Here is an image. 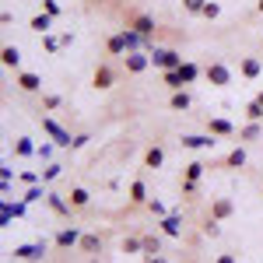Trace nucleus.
Segmentation results:
<instances>
[{
    "mask_svg": "<svg viewBox=\"0 0 263 263\" xmlns=\"http://www.w3.org/2000/svg\"><path fill=\"white\" fill-rule=\"evenodd\" d=\"M246 120H249V123H263V105H260L256 99L246 105Z\"/></svg>",
    "mask_w": 263,
    "mask_h": 263,
    "instance_id": "nucleus-33",
    "label": "nucleus"
},
{
    "mask_svg": "<svg viewBox=\"0 0 263 263\" xmlns=\"http://www.w3.org/2000/svg\"><path fill=\"white\" fill-rule=\"evenodd\" d=\"M203 78H207L211 88H228V84H232V70H228V63L211 60L207 67H203Z\"/></svg>",
    "mask_w": 263,
    "mask_h": 263,
    "instance_id": "nucleus-2",
    "label": "nucleus"
},
{
    "mask_svg": "<svg viewBox=\"0 0 263 263\" xmlns=\"http://www.w3.org/2000/svg\"><path fill=\"white\" fill-rule=\"evenodd\" d=\"M200 232H203V235H211V239H218V235H221V221H214V218H207V221L200 224Z\"/></svg>",
    "mask_w": 263,
    "mask_h": 263,
    "instance_id": "nucleus-35",
    "label": "nucleus"
},
{
    "mask_svg": "<svg viewBox=\"0 0 263 263\" xmlns=\"http://www.w3.org/2000/svg\"><path fill=\"white\" fill-rule=\"evenodd\" d=\"M35 151H39V147L32 144V137H18V141H14V155H18V158H32Z\"/></svg>",
    "mask_w": 263,
    "mask_h": 263,
    "instance_id": "nucleus-27",
    "label": "nucleus"
},
{
    "mask_svg": "<svg viewBox=\"0 0 263 263\" xmlns=\"http://www.w3.org/2000/svg\"><path fill=\"white\" fill-rule=\"evenodd\" d=\"M116 81H120V70H116V67H109V63H99V67H95V74H91V88H95V91H109Z\"/></svg>",
    "mask_w": 263,
    "mask_h": 263,
    "instance_id": "nucleus-3",
    "label": "nucleus"
},
{
    "mask_svg": "<svg viewBox=\"0 0 263 263\" xmlns=\"http://www.w3.org/2000/svg\"><path fill=\"white\" fill-rule=\"evenodd\" d=\"M214 263H239V253H218Z\"/></svg>",
    "mask_w": 263,
    "mask_h": 263,
    "instance_id": "nucleus-44",
    "label": "nucleus"
},
{
    "mask_svg": "<svg viewBox=\"0 0 263 263\" xmlns=\"http://www.w3.org/2000/svg\"><path fill=\"white\" fill-rule=\"evenodd\" d=\"M203 74V67L200 63H193V60H186L179 67V78H182V84H197V78Z\"/></svg>",
    "mask_w": 263,
    "mask_h": 263,
    "instance_id": "nucleus-22",
    "label": "nucleus"
},
{
    "mask_svg": "<svg viewBox=\"0 0 263 263\" xmlns=\"http://www.w3.org/2000/svg\"><path fill=\"white\" fill-rule=\"evenodd\" d=\"M144 263H168V260H165L162 253H158V256H144Z\"/></svg>",
    "mask_w": 263,
    "mask_h": 263,
    "instance_id": "nucleus-47",
    "label": "nucleus"
},
{
    "mask_svg": "<svg viewBox=\"0 0 263 263\" xmlns=\"http://www.w3.org/2000/svg\"><path fill=\"white\" fill-rule=\"evenodd\" d=\"M182 63H186L182 53L172 49V46H155L151 49V67H158V70H179Z\"/></svg>",
    "mask_w": 263,
    "mask_h": 263,
    "instance_id": "nucleus-1",
    "label": "nucleus"
},
{
    "mask_svg": "<svg viewBox=\"0 0 263 263\" xmlns=\"http://www.w3.org/2000/svg\"><path fill=\"white\" fill-rule=\"evenodd\" d=\"M28 28H32V32H39V35H49V28H53V14H46V11L35 14V18L28 21Z\"/></svg>",
    "mask_w": 263,
    "mask_h": 263,
    "instance_id": "nucleus-25",
    "label": "nucleus"
},
{
    "mask_svg": "<svg viewBox=\"0 0 263 263\" xmlns=\"http://www.w3.org/2000/svg\"><path fill=\"white\" fill-rule=\"evenodd\" d=\"M91 141V137H88V134H78V137H74V147H84V144Z\"/></svg>",
    "mask_w": 263,
    "mask_h": 263,
    "instance_id": "nucleus-46",
    "label": "nucleus"
},
{
    "mask_svg": "<svg viewBox=\"0 0 263 263\" xmlns=\"http://www.w3.org/2000/svg\"><path fill=\"white\" fill-rule=\"evenodd\" d=\"M21 200H25V203H39V200H46V190H42V186H32Z\"/></svg>",
    "mask_w": 263,
    "mask_h": 263,
    "instance_id": "nucleus-38",
    "label": "nucleus"
},
{
    "mask_svg": "<svg viewBox=\"0 0 263 263\" xmlns=\"http://www.w3.org/2000/svg\"><path fill=\"white\" fill-rule=\"evenodd\" d=\"M256 102H260V105H263V91H260V95H256Z\"/></svg>",
    "mask_w": 263,
    "mask_h": 263,
    "instance_id": "nucleus-49",
    "label": "nucleus"
},
{
    "mask_svg": "<svg viewBox=\"0 0 263 263\" xmlns=\"http://www.w3.org/2000/svg\"><path fill=\"white\" fill-rule=\"evenodd\" d=\"M120 253L123 256H137V253H144V239L141 235H126L120 242Z\"/></svg>",
    "mask_w": 263,
    "mask_h": 263,
    "instance_id": "nucleus-24",
    "label": "nucleus"
},
{
    "mask_svg": "<svg viewBox=\"0 0 263 263\" xmlns=\"http://www.w3.org/2000/svg\"><path fill=\"white\" fill-rule=\"evenodd\" d=\"M203 7H207V0H182V11L186 14H200Z\"/></svg>",
    "mask_w": 263,
    "mask_h": 263,
    "instance_id": "nucleus-39",
    "label": "nucleus"
},
{
    "mask_svg": "<svg viewBox=\"0 0 263 263\" xmlns=\"http://www.w3.org/2000/svg\"><path fill=\"white\" fill-rule=\"evenodd\" d=\"M60 105H63L60 95H42V109H46V112H57Z\"/></svg>",
    "mask_w": 263,
    "mask_h": 263,
    "instance_id": "nucleus-37",
    "label": "nucleus"
},
{
    "mask_svg": "<svg viewBox=\"0 0 263 263\" xmlns=\"http://www.w3.org/2000/svg\"><path fill=\"white\" fill-rule=\"evenodd\" d=\"M42 11H46V14H53V18H60V14H63V7L57 4V0H42Z\"/></svg>",
    "mask_w": 263,
    "mask_h": 263,
    "instance_id": "nucleus-41",
    "label": "nucleus"
},
{
    "mask_svg": "<svg viewBox=\"0 0 263 263\" xmlns=\"http://www.w3.org/2000/svg\"><path fill=\"white\" fill-rule=\"evenodd\" d=\"M256 11H260V14H263V0H256Z\"/></svg>",
    "mask_w": 263,
    "mask_h": 263,
    "instance_id": "nucleus-48",
    "label": "nucleus"
},
{
    "mask_svg": "<svg viewBox=\"0 0 263 263\" xmlns=\"http://www.w3.org/2000/svg\"><path fill=\"white\" fill-rule=\"evenodd\" d=\"M147 211H151L155 218H165V214H168V211H165V203H162V200H147Z\"/></svg>",
    "mask_w": 263,
    "mask_h": 263,
    "instance_id": "nucleus-42",
    "label": "nucleus"
},
{
    "mask_svg": "<svg viewBox=\"0 0 263 263\" xmlns=\"http://www.w3.org/2000/svg\"><path fill=\"white\" fill-rule=\"evenodd\" d=\"M130 28H134V32H141L144 39H155V32H158V25H155L151 14H134V18H130Z\"/></svg>",
    "mask_w": 263,
    "mask_h": 263,
    "instance_id": "nucleus-15",
    "label": "nucleus"
},
{
    "mask_svg": "<svg viewBox=\"0 0 263 263\" xmlns=\"http://www.w3.org/2000/svg\"><path fill=\"white\" fill-rule=\"evenodd\" d=\"M67 200H70V207H74V211H84V207L91 203V193H88L84 186H74V190L67 193Z\"/></svg>",
    "mask_w": 263,
    "mask_h": 263,
    "instance_id": "nucleus-19",
    "label": "nucleus"
},
{
    "mask_svg": "<svg viewBox=\"0 0 263 263\" xmlns=\"http://www.w3.org/2000/svg\"><path fill=\"white\" fill-rule=\"evenodd\" d=\"M42 49H46V53H60L63 49L60 35H42Z\"/></svg>",
    "mask_w": 263,
    "mask_h": 263,
    "instance_id": "nucleus-34",
    "label": "nucleus"
},
{
    "mask_svg": "<svg viewBox=\"0 0 263 263\" xmlns=\"http://www.w3.org/2000/svg\"><path fill=\"white\" fill-rule=\"evenodd\" d=\"M182 193H197V182H193V179H182Z\"/></svg>",
    "mask_w": 263,
    "mask_h": 263,
    "instance_id": "nucleus-45",
    "label": "nucleus"
},
{
    "mask_svg": "<svg viewBox=\"0 0 263 263\" xmlns=\"http://www.w3.org/2000/svg\"><path fill=\"white\" fill-rule=\"evenodd\" d=\"M203 172H207V165H203V162H190V165H182V179L200 182V179H203Z\"/></svg>",
    "mask_w": 263,
    "mask_h": 263,
    "instance_id": "nucleus-28",
    "label": "nucleus"
},
{
    "mask_svg": "<svg viewBox=\"0 0 263 263\" xmlns=\"http://www.w3.org/2000/svg\"><path fill=\"white\" fill-rule=\"evenodd\" d=\"M81 228H78V224H63L60 232H57V235H53V242H57V249H78V246H81Z\"/></svg>",
    "mask_w": 263,
    "mask_h": 263,
    "instance_id": "nucleus-6",
    "label": "nucleus"
},
{
    "mask_svg": "<svg viewBox=\"0 0 263 263\" xmlns=\"http://www.w3.org/2000/svg\"><path fill=\"white\" fill-rule=\"evenodd\" d=\"M147 67H151V53H144V49L126 53V57H123V70H126V74H134V78H137V74H144Z\"/></svg>",
    "mask_w": 263,
    "mask_h": 263,
    "instance_id": "nucleus-9",
    "label": "nucleus"
},
{
    "mask_svg": "<svg viewBox=\"0 0 263 263\" xmlns=\"http://www.w3.org/2000/svg\"><path fill=\"white\" fill-rule=\"evenodd\" d=\"M105 53H109V57H126V53H130V42H126V32H112V35H109V39H105Z\"/></svg>",
    "mask_w": 263,
    "mask_h": 263,
    "instance_id": "nucleus-12",
    "label": "nucleus"
},
{
    "mask_svg": "<svg viewBox=\"0 0 263 263\" xmlns=\"http://www.w3.org/2000/svg\"><path fill=\"white\" fill-rule=\"evenodd\" d=\"M239 74H242L246 81H256L263 74V60L260 57H242V60H239Z\"/></svg>",
    "mask_w": 263,
    "mask_h": 263,
    "instance_id": "nucleus-16",
    "label": "nucleus"
},
{
    "mask_svg": "<svg viewBox=\"0 0 263 263\" xmlns=\"http://www.w3.org/2000/svg\"><path fill=\"white\" fill-rule=\"evenodd\" d=\"M42 130L53 137V144H57V147H74V137H70V134H67V130H63L53 116H42Z\"/></svg>",
    "mask_w": 263,
    "mask_h": 263,
    "instance_id": "nucleus-7",
    "label": "nucleus"
},
{
    "mask_svg": "<svg viewBox=\"0 0 263 263\" xmlns=\"http://www.w3.org/2000/svg\"><path fill=\"white\" fill-rule=\"evenodd\" d=\"M162 165H165V151L158 144H151V147L144 151V168H162Z\"/></svg>",
    "mask_w": 263,
    "mask_h": 263,
    "instance_id": "nucleus-20",
    "label": "nucleus"
},
{
    "mask_svg": "<svg viewBox=\"0 0 263 263\" xmlns=\"http://www.w3.org/2000/svg\"><path fill=\"white\" fill-rule=\"evenodd\" d=\"M141 239H144V256H158V253H162V235H158V232H147Z\"/></svg>",
    "mask_w": 263,
    "mask_h": 263,
    "instance_id": "nucleus-26",
    "label": "nucleus"
},
{
    "mask_svg": "<svg viewBox=\"0 0 263 263\" xmlns=\"http://www.w3.org/2000/svg\"><path fill=\"white\" fill-rule=\"evenodd\" d=\"M39 172H21V182H28V186H39Z\"/></svg>",
    "mask_w": 263,
    "mask_h": 263,
    "instance_id": "nucleus-43",
    "label": "nucleus"
},
{
    "mask_svg": "<svg viewBox=\"0 0 263 263\" xmlns=\"http://www.w3.org/2000/svg\"><path fill=\"white\" fill-rule=\"evenodd\" d=\"M207 218H214V221H228V218H235V200H232V197H211Z\"/></svg>",
    "mask_w": 263,
    "mask_h": 263,
    "instance_id": "nucleus-5",
    "label": "nucleus"
},
{
    "mask_svg": "<svg viewBox=\"0 0 263 263\" xmlns=\"http://www.w3.org/2000/svg\"><path fill=\"white\" fill-rule=\"evenodd\" d=\"M190 105H193V99H190L186 88H182V91H172V99H168V109H172V112H186Z\"/></svg>",
    "mask_w": 263,
    "mask_h": 263,
    "instance_id": "nucleus-23",
    "label": "nucleus"
},
{
    "mask_svg": "<svg viewBox=\"0 0 263 263\" xmlns=\"http://www.w3.org/2000/svg\"><path fill=\"white\" fill-rule=\"evenodd\" d=\"M53 147H57V144H39V151H35V158H39V162H53Z\"/></svg>",
    "mask_w": 263,
    "mask_h": 263,
    "instance_id": "nucleus-40",
    "label": "nucleus"
},
{
    "mask_svg": "<svg viewBox=\"0 0 263 263\" xmlns=\"http://www.w3.org/2000/svg\"><path fill=\"white\" fill-rule=\"evenodd\" d=\"M224 168H242V165H246V151H242V147H232V151H228V155H224Z\"/></svg>",
    "mask_w": 263,
    "mask_h": 263,
    "instance_id": "nucleus-29",
    "label": "nucleus"
},
{
    "mask_svg": "<svg viewBox=\"0 0 263 263\" xmlns=\"http://www.w3.org/2000/svg\"><path fill=\"white\" fill-rule=\"evenodd\" d=\"M14 84H18V88L25 91V95H35V91H42V78L35 74V70H18Z\"/></svg>",
    "mask_w": 263,
    "mask_h": 263,
    "instance_id": "nucleus-13",
    "label": "nucleus"
},
{
    "mask_svg": "<svg viewBox=\"0 0 263 263\" xmlns=\"http://www.w3.org/2000/svg\"><path fill=\"white\" fill-rule=\"evenodd\" d=\"M14 260H28V263H42L46 260V239L28 246H14Z\"/></svg>",
    "mask_w": 263,
    "mask_h": 263,
    "instance_id": "nucleus-8",
    "label": "nucleus"
},
{
    "mask_svg": "<svg viewBox=\"0 0 263 263\" xmlns=\"http://www.w3.org/2000/svg\"><path fill=\"white\" fill-rule=\"evenodd\" d=\"M162 81H165V88L168 91H182L186 84H182V78H179V70H162Z\"/></svg>",
    "mask_w": 263,
    "mask_h": 263,
    "instance_id": "nucleus-31",
    "label": "nucleus"
},
{
    "mask_svg": "<svg viewBox=\"0 0 263 263\" xmlns=\"http://www.w3.org/2000/svg\"><path fill=\"white\" fill-rule=\"evenodd\" d=\"M218 14H221V4H218V0H207V7H203V11H200V18L214 21V18H218Z\"/></svg>",
    "mask_w": 263,
    "mask_h": 263,
    "instance_id": "nucleus-36",
    "label": "nucleus"
},
{
    "mask_svg": "<svg viewBox=\"0 0 263 263\" xmlns=\"http://www.w3.org/2000/svg\"><path fill=\"white\" fill-rule=\"evenodd\" d=\"M260 134H263V123H246L242 130H239V141H260Z\"/></svg>",
    "mask_w": 263,
    "mask_h": 263,
    "instance_id": "nucleus-30",
    "label": "nucleus"
},
{
    "mask_svg": "<svg viewBox=\"0 0 263 263\" xmlns=\"http://www.w3.org/2000/svg\"><path fill=\"white\" fill-rule=\"evenodd\" d=\"M0 63H4L7 70H18V67H21V49H18V46H4V53H0Z\"/></svg>",
    "mask_w": 263,
    "mask_h": 263,
    "instance_id": "nucleus-21",
    "label": "nucleus"
},
{
    "mask_svg": "<svg viewBox=\"0 0 263 263\" xmlns=\"http://www.w3.org/2000/svg\"><path fill=\"white\" fill-rule=\"evenodd\" d=\"M63 176V165L60 162H49L46 168H42V182H53V179H60Z\"/></svg>",
    "mask_w": 263,
    "mask_h": 263,
    "instance_id": "nucleus-32",
    "label": "nucleus"
},
{
    "mask_svg": "<svg viewBox=\"0 0 263 263\" xmlns=\"http://www.w3.org/2000/svg\"><path fill=\"white\" fill-rule=\"evenodd\" d=\"M179 144L186 151H214L218 147V137L214 134H182Z\"/></svg>",
    "mask_w": 263,
    "mask_h": 263,
    "instance_id": "nucleus-4",
    "label": "nucleus"
},
{
    "mask_svg": "<svg viewBox=\"0 0 263 263\" xmlns=\"http://www.w3.org/2000/svg\"><path fill=\"white\" fill-rule=\"evenodd\" d=\"M126 193H130V203H134V207H147V200H151V197H147V182L144 179H134Z\"/></svg>",
    "mask_w": 263,
    "mask_h": 263,
    "instance_id": "nucleus-17",
    "label": "nucleus"
},
{
    "mask_svg": "<svg viewBox=\"0 0 263 263\" xmlns=\"http://www.w3.org/2000/svg\"><path fill=\"white\" fill-rule=\"evenodd\" d=\"M158 232L168 235V239H182V218L179 214H165V218H158Z\"/></svg>",
    "mask_w": 263,
    "mask_h": 263,
    "instance_id": "nucleus-14",
    "label": "nucleus"
},
{
    "mask_svg": "<svg viewBox=\"0 0 263 263\" xmlns=\"http://www.w3.org/2000/svg\"><path fill=\"white\" fill-rule=\"evenodd\" d=\"M46 203H49V211H53L57 218H67V221H70L74 207H70V200H67V193H57V190H49V193H46Z\"/></svg>",
    "mask_w": 263,
    "mask_h": 263,
    "instance_id": "nucleus-10",
    "label": "nucleus"
},
{
    "mask_svg": "<svg viewBox=\"0 0 263 263\" xmlns=\"http://www.w3.org/2000/svg\"><path fill=\"white\" fill-rule=\"evenodd\" d=\"M207 134H214V137H239L235 123L224 120V116H207Z\"/></svg>",
    "mask_w": 263,
    "mask_h": 263,
    "instance_id": "nucleus-11",
    "label": "nucleus"
},
{
    "mask_svg": "<svg viewBox=\"0 0 263 263\" xmlns=\"http://www.w3.org/2000/svg\"><path fill=\"white\" fill-rule=\"evenodd\" d=\"M78 253H84V256H95V253H102V235H99V232H84V235H81V246H78Z\"/></svg>",
    "mask_w": 263,
    "mask_h": 263,
    "instance_id": "nucleus-18",
    "label": "nucleus"
}]
</instances>
